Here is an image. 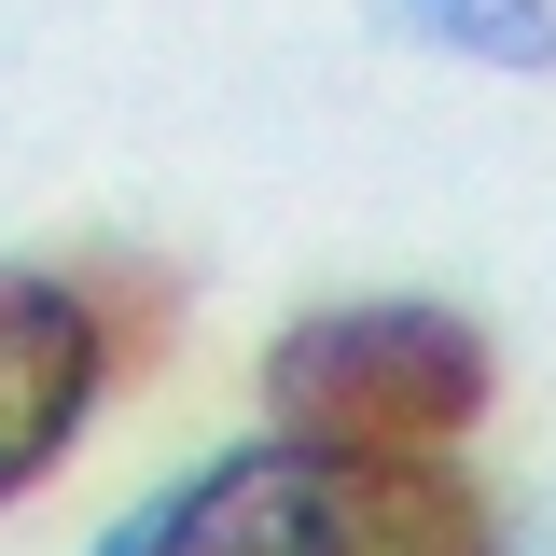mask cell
Wrapping results in <instances>:
<instances>
[{"label":"cell","mask_w":556,"mask_h":556,"mask_svg":"<svg viewBox=\"0 0 556 556\" xmlns=\"http://www.w3.org/2000/svg\"><path fill=\"white\" fill-rule=\"evenodd\" d=\"M98 556H501V529H486V486L445 473V459L265 431Z\"/></svg>","instance_id":"1"},{"label":"cell","mask_w":556,"mask_h":556,"mask_svg":"<svg viewBox=\"0 0 556 556\" xmlns=\"http://www.w3.org/2000/svg\"><path fill=\"white\" fill-rule=\"evenodd\" d=\"M265 404L306 445H376V459H431L501 404V362L459 306H320L265 348Z\"/></svg>","instance_id":"2"},{"label":"cell","mask_w":556,"mask_h":556,"mask_svg":"<svg viewBox=\"0 0 556 556\" xmlns=\"http://www.w3.org/2000/svg\"><path fill=\"white\" fill-rule=\"evenodd\" d=\"M98 390H112V362H98L84 292L56 265H0V501H28L84 445Z\"/></svg>","instance_id":"3"},{"label":"cell","mask_w":556,"mask_h":556,"mask_svg":"<svg viewBox=\"0 0 556 556\" xmlns=\"http://www.w3.org/2000/svg\"><path fill=\"white\" fill-rule=\"evenodd\" d=\"M390 28H417V42H445V56L556 70V0H390Z\"/></svg>","instance_id":"4"},{"label":"cell","mask_w":556,"mask_h":556,"mask_svg":"<svg viewBox=\"0 0 556 556\" xmlns=\"http://www.w3.org/2000/svg\"><path fill=\"white\" fill-rule=\"evenodd\" d=\"M70 292H84V320H98V362H112V376H139V362L167 348V278H153V265H84Z\"/></svg>","instance_id":"5"}]
</instances>
